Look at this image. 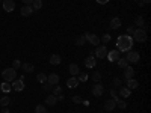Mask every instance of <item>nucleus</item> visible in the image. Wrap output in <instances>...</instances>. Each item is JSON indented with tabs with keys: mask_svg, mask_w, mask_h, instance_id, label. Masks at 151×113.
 <instances>
[{
	"mask_svg": "<svg viewBox=\"0 0 151 113\" xmlns=\"http://www.w3.org/2000/svg\"><path fill=\"white\" fill-rule=\"evenodd\" d=\"M92 80H94L95 83H100V80H101V74H100L98 71H95V73L92 74Z\"/></svg>",
	"mask_w": 151,
	"mask_h": 113,
	"instance_id": "obj_34",
	"label": "nucleus"
},
{
	"mask_svg": "<svg viewBox=\"0 0 151 113\" xmlns=\"http://www.w3.org/2000/svg\"><path fill=\"white\" fill-rule=\"evenodd\" d=\"M67 86L70 89H76L77 86H79V80L76 79V77H70V79L67 80Z\"/></svg>",
	"mask_w": 151,
	"mask_h": 113,
	"instance_id": "obj_16",
	"label": "nucleus"
},
{
	"mask_svg": "<svg viewBox=\"0 0 151 113\" xmlns=\"http://www.w3.org/2000/svg\"><path fill=\"white\" fill-rule=\"evenodd\" d=\"M47 83H50V84H53V86L59 84V75H58V74H50V75H47Z\"/></svg>",
	"mask_w": 151,
	"mask_h": 113,
	"instance_id": "obj_15",
	"label": "nucleus"
},
{
	"mask_svg": "<svg viewBox=\"0 0 151 113\" xmlns=\"http://www.w3.org/2000/svg\"><path fill=\"white\" fill-rule=\"evenodd\" d=\"M21 68H23V71H24V73H32L33 69H35V66H33L32 63H29V62H27V63H23V65H21Z\"/></svg>",
	"mask_w": 151,
	"mask_h": 113,
	"instance_id": "obj_25",
	"label": "nucleus"
},
{
	"mask_svg": "<svg viewBox=\"0 0 151 113\" xmlns=\"http://www.w3.org/2000/svg\"><path fill=\"white\" fill-rule=\"evenodd\" d=\"M73 103H76V104H80V103H82V98L79 97V95H74V97H73Z\"/></svg>",
	"mask_w": 151,
	"mask_h": 113,
	"instance_id": "obj_41",
	"label": "nucleus"
},
{
	"mask_svg": "<svg viewBox=\"0 0 151 113\" xmlns=\"http://www.w3.org/2000/svg\"><path fill=\"white\" fill-rule=\"evenodd\" d=\"M56 103H58V97H56V95L50 93V95H47V97H46V106H55Z\"/></svg>",
	"mask_w": 151,
	"mask_h": 113,
	"instance_id": "obj_13",
	"label": "nucleus"
},
{
	"mask_svg": "<svg viewBox=\"0 0 151 113\" xmlns=\"http://www.w3.org/2000/svg\"><path fill=\"white\" fill-rule=\"evenodd\" d=\"M142 2H144V5H148V3L151 2V0H142Z\"/></svg>",
	"mask_w": 151,
	"mask_h": 113,
	"instance_id": "obj_46",
	"label": "nucleus"
},
{
	"mask_svg": "<svg viewBox=\"0 0 151 113\" xmlns=\"http://www.w3.org/2000/svg\"><path fill=\"white\" fill-rule=\"evenodd\" d=\"M32 2H33V0H23L24 5H32Z\"/></svg>",
	"mask_w": 151,
	"mask_h": 113,
	"instance_id": "obj_44",
	"label": "nucleus"
},
{
	"mask_svg": "<svg viewBox=\"0 0 151 113\" xmlns=\"http://www.w3.org/2000/svg\"><path fill=\"white\" fill-rule=\"evenodd\" d=\"M101 41L104 42V45H106V44H107V42L110 41V35H109V33H104V35H103V38H101Z\"/></svg>",
	"mask_w": 151,
	"mask_h": 113,
	"instance_id": "obj_37",
	"label": "nucleus"
},
{
	"mask_svg": "<svg viewBox=\"0 0 151 113\" xmlns=\"http://www.w3.org/2000/svg\"><path fill=\"white\" fill-rule=\"evenodd\" d=\"M85 42H86V35H80L77 39H76V45H85Z\"/></svg>",
	"mask_w": 151,
	"mask_h": 113,
	"instance_id": "obj_28",
	"label": "nucleus"
},
{
	"mask_svg": "<svg viewBox=\"0 0 151 113\" xmlns=\"http://www.w3.org/2000/svg\"><path fill=\"white\" fill-rule=\"evenodd\" d=\"M119 84H121V80L118 79V77H117V79H113V83H112V86H113V88H117V86L119 88Z\"/></svg>",
	"mask_w": 151,
	"mask_h": 113,
	"instance_id": "obj_40",
	"label": "nucleus"
},
{
	"mask_svg": "<svg viewBox=\"0 0 151 113\" xmlns=\"http://www.w3.org/2000/svg\"><path fill=\"white\" fill-rule=\"evenodd\" d=\"M119 27H121V20L118 18V17H115V18H112V20H110V29L117 30V29H119Z\"/></svg>",
	"mask_w": 151,
	"mask_h": 113,
	"instance_id": "obj_20",
	"label": "nucleus"
},
{
	"mask_svg": "<svg viewBox=\"0 0 151 113\" xmlns=\"http://www.w3.org/2000/svg\"><path fill=\"white\" fill-rule=\"evenodd\" d=\"M136 29H138L136 26H129V27H127V33L133 35V33H135V30H136Z\"/></svg>",
	"mask_w": 151,
	"mask_h": 113,
	"instance_id": "obj_39",
	"label": "nucleus"
},
{
	"mask_svg": "<svg viewBox=\"0 0 151 113\" xmlns=\"http://www.w3.org/2000/svg\"><path fill=\"white\" fill-rule=\"evenodd\" d=\"M135 2H139V0H135Z\"/></svg>",
	"mask_w": 151,
	"mask_h": 113,
	"instance_id": "obj_48",
	"label": "nucleus"
},
{
	"mask_svg": "<svg viewBox=\"0 0 151 113\" xmlns=\"http://www.w3.org/2000/svg\"><path fill=\"white\" fill-rule=\"evenodd\" d=\"M86 35V41H89L92 45H100V38L94 33H85Z\"/></svg>",
	"mask_w": 151,
	"mask_h": 113,
	"instance_id": "obj_8",
	"label": "nucleus"
},
{
	"mask_svg": "<svg viewBox=\"0 0 151 113\" xmlns=\"http://www.w3.org/2000/svg\"><path fill=\"white\" fill-rule=\"evenodd\" d=\"M139 59H140V54L138 53V51H133V50L127 51L126 60H127L129 63H138V62H139Z\"/></svg>",
	"mask_w": 151,
	"mask_h": 113,
	"instance_id": "obj_4",
	"label": "nucleus"
},
{
	"mask_svg": "<svg viewBox=\"0 0 151 113\" xmlns=\"http://www.w3.org/2000/svg\"><path fill=\"white\" fill-rule=\"evenodd\" d=\"M2 113H11V112H9V109H8V107H3V109H2Z\"/></svg>",
	"mask_w": 151,
	"mask_h": 113,
	"instance_id": "obj_45",
	"label": "nucleus"
},
{
	"mask_svg": "<svg viewBox=\"0 0 151 113\" xmlns=\"http://www.w3.org/2000/svg\"><path fill=\"white\" fill-rule=\"evenodd\" d=\"M106 56H107V47H106V45H98L95 48V57L106 59Z\"/></svg>",
	"mask_w": 151,
	"mask_h": 113,
	"instance_id": "obj_6",
	"label": "nucleus"
},
{
	"mask_svg": "<svg viewBox=\"0 0 151 113\" xmlns=\"http://www.w3.org/2000/svg\"><path fill=\"white\" fill-rule=\"evenodd\" d=\"M2 77H3L5 82H14L17 79V71L14 68H6V69H3Z\"/></svg>",
	"mask_w": 151,
	"mask_h": 113,
	"instance_id": "obj_2",
	"label": "nucleus"
},
{
	"mask_svg": "<svg viewBox=\"0 0 151 113\" xmlns=\"http://www.w3.org/2000/svg\"><path fill=\"white\" fill-rule=\"evenodd\" d=\"M9 103H11V98H9V97H2V98H0V106L8 107V106H9Z\"/></svg>",
	"mask_w": 151,
	"mask_h": 113,
	"instance_id": "obj_30",
	"label": "nucleus"
},
{
	"mask_svg": "<svg viewBox=\"0 0 151 113\" xmlns=\"http://www.w3.org/2000/svg\"><path fill=\"white\" fill-rule=\"evenodd\" d=\"M115 107H117V101H115L113 98H110V100H107L104 103V109L107 110V112H112Z\"/></svg>",
	"mask_w": 151,
	"mask_h": 113,
	"instance_id": "obj_14",
	"label": "nucleus"
},
{
	"mask_svg": "<svg viewBox=\"0 0 151 113\" xmlns=\"http://www.w3.org/2000/svg\"><path fill=\"white\" fill-rule=\"evenodd\" d=\"M60 62H62V57L59 54H51L50 56V63L51 65H59Z\"/></svg>",
	"mask_w": 151,
	"mask_h": 113,
	"instance_id": "obj_22",
	"label": "nucleus"
},
{
	"mask_svg": "<svg viewBox=\"0 0 151 113\" xmlns=\"http://www.w3.org/2000/svg\"><path fill=\"white\" fill-rule=\"evenodd\" d=\"M37 80L42 84V83H46V82H47V75L44 74V73H38V74H37Z\"/></svg>",
	"mask_w": 151,
	"mask_h": 113,
	"instance_id": "obj_29",
	"label": "nucleus"
},
{
	"mask_svg": "<svg viewBox=\"0 0 151 113\" xmlns=\"http://www.w3.org/2000/svg\"><path fill=\"white\" fill-rule=\"evenodd\" d=\"M106 57H107L110 62H117V60L119 59V51L117 48L112 50V51H107V56H106Z\"/></svg>",
	"mask_w": 151,
	"mask_h": 113,
	"instance_id": "obj_10",
	"label": "nucleus"
},
{
	"mask_svg": "<svg viewBox=\"0 0 151 113\" xmlns=\"http://www.w3.org/2000/svg\"><path fill=\"white\" fill-rule=\"evenodd\" d=\"M147 38H148V35H147V30H144V29H136L135 33H133V41H138L140 44L145 42Z\"/></svg>",
	"mask_w": 151,
	"mask_h": 113,
	"instance_id": "obj_3",
	"label": "nucleus"
},
{
	"mask_svg": "<svg viewBox=\"0 0 151 113\" xmlns=\"http://www.w3.org/2000/svg\"><path fill=\"white\" fill-rule=\"evenodd\" d=\"M2 2H3V0H0V3H2Z\"/></svg>",
	"mask_w": 151,
	"mask_h": 113,
	"instance_id": "obj_47",
	"label": "nucleus"
},
{
	"mask_svg": "<svg viewBox=\"0 0 151 113\" xmlns=\"http://www.w3.org/2000/svg\"><path fill=\"white\" fill-rule=\"evenodd\" d=\"M32 12H33V8L30 5H24L21 8V15L23 17H29V15H32Z\"/></svg>",
	"mask_w": 151,
	"mask_h": 113,
	"instance_id": "obj_17",
	"label": "nucleus"
},
{
	"mask_svg": "<svg viewBox=\"0 0 151 113\" xmlns=\"http://www.w3.org/2000/svg\"><path fill=\"white\" fill-rule=\"evenodd\" d=\"M20 66H21V62H20L18 59H15L14 62H12V68H14V69H18Z\"/></svg>",
	"mask_w": 151,
	"mask_h": 113,
	"instance_id": "obj_38",
	"label": "nucleus"
},
{
	"mask_svg": "<svg viewBox=\"0 0 151 113\" xmlns=\"http://www.w3.org/2000/svg\"><path fill=\"white\" fill-rule=\"evenodd\" d=\"M118 93L121 95V97H122V98H129V97H130V95H131V91H130L129 88H121Z\"/></svg>",
	"mask_w": 151,
	"mask_h": 113,
	"instance_id": "obj_23",
	"label": "nucleus"
},
{
	"mask_svg": "<svg viewBox=\"0 0 151 113\" xmlns=\"http://www.w3.org/2000/svg\"><path fill=\"white\" fill-rule=\"evenodd\" d=\"M51 93H53V95H56V97H58L59 93H62V88H60L59 84H56V86H53V91H51Z\"/></svg>",
	"mask_w": 151,
	"mask_h": 113,
	"instance_id": "obj_32",
	"label": "nucleus"
},
{
	"mask_svg": "<svg viewBox=\"0 0 151 113\" xmlns=\"http://www.w3.org/2000/svg\"><path fill=\"white\" fill-rule=\"evenodd\" d=\"M133 47V38L130 35H121L117 39V50L118 51H130Z\"/></svg>",
	"mask_w": 151,
	"mask_h": 113,
	"instance_id": "obj_1",
	"label": "nucleus"
},
{
	"mask_svg": "<svg viewBox=\"0 0 151 113\" xmlns=\"http://www.w3.org/2000/svg\"><path fill=\"white\" fill-rule=\"evenodd\" d=\"M12 89L14 91H17V92H23L24 91V88H26V84H24V79L21 77V79H18V80H15V82H12Z\"/></svg>",
	"mask_w": 151,
	"mask_h": 113,
	"instance_id": "obj_5",
	"label": "nucleus"
},
{
	"mask_svg": "<svg viewBox=\"0 0 151 113\" xmlns=\"http://www.w3.org/2000/svg\"><path fill=\"white\" fill-rule=\"evenodd\" d=\"M68 71H70L71 75H77L79 73H80V68H79V65H76V63H70L68 65Z\"/></svg>",
	"mask_w": 151,
	"mask_h": 113,
	"instance_id": "obj_18",
	"label": "nucleus"
},
{
	"mask_svg": "<svg viewBox=\"0 0 151 113\" xmlns=\"http://www.w3.org/2000/svg\"><path fill=\"white\" fill-rule=\"evenodd\" d=\"M0 91H2L3 93H9L12 91V86L9 84V82H3L2 84H0Z\"/></svg>",
	"mask_w": 151,
	"mask_h": 113,
	"instance_id": "obj_19",
	"label": "nucleus"
},
{
	"mask_svg": "<svg viewBox=\"0 0 151 113\" xmlns=\"http://www.w3.org/2000/svg\"><path fill=\"white\" fill-rule=\"evenodd\" d=\"M107 2H109V0H97V3H98V5H106Z\"/></svg>",
	"mask_w": 151,
	"mask_h": 113,
	"instance_id": "obj_43",
	"label": "nucleus"
},
{
	"mask_svg": "<svg viewBox=\"0 0 151 113\" xmlns=\"http://www.w3.org/2000/svg\"><path fill=\"white\" fill-rule=\"evenodd\" d=\"M110 95H112V98H113L115 101H118V93H117V91H115V89L110 91Z\"/></svg>",
	"mask_w": 151,
	"mask_h": 113,
	"instance_id": "obj_42",
	"label": "nucleus"
},
{
	"mask_svg": "<svg viewBox=\"0 0 151 113\" xmlns=\"http://www.w3.org/2000/svg\"><path fill=\"white\" fill-rule=\"evenodd\" d=\"M42 91H44V92H51V91H53V84H50V83H42Z\"/></svg>",
	"mask_w": 151,
	"mask_h": 113,
	"instance_id": "obj_31",
	"label": "nucleus"
},
{
	"mask_svg": "<svg viewBox=\"0 0 151 113\" xmlns=\"http://www.w3.org/2000/svg\"><path fill=\"white\" fill-rule=\"evenodd\" d=\"M77 75H79V77H77V80H79V82H86V80H88V74H85V73H83V74H82V73H79Z\"/></svg>",
	"mask_w": 151,
	"mask_h": 113,
	"instance_id": "obj_35",
	"label": "nucleus"
},
{
	"mask_svg": "<svg viewBox=\"0 0 151 113\" xmlns=\"http://www.w3.org/2000/svg\"><path fill=\"white\" fill-rule=\"evenodd\" d=\"M2 6H3V9L6 12H12L15 9V2H14V0H3Z\"/></svg>",
	"mask_w": 151,
	"mask_h": 113,
	"instance_id": "obj_7",
	"label": "nucleus"
},
{
	"mask_svg": "<svg viewBox=\"0 0 151 113\" xmlns=\"http://www.w3.org/2000/svg\"><path fill=\"white\" fill-rule=\"evenodd\" d=\"M32 8H33V11H38L42 8V0H33L32 2Z\"/></svg>",
	"mask_w": 151,
	"mask_h": 113,
	"instance_id": "obj_27",
	"label": "nucleus"
},
{
	"mask_svg": "<svg viewBox=\"0 0 151 113\" xmlns=\"http://www.w3.org/2000/svg\"><path fill=\"white\" fill-rule=\"evenodd\" d=\"M103 92H104L103 84H101V83H95V84H94V88H92V93L95 95V97H101Z\"/></svg>",
	"mask_w": 151,
	"mask_h": 113,
	"instance_id": "obj_9",
	"label": "nucleus"
},
{
	"mask_svg": "<svg viewBox=\"0 0 151 113\" xmlns=\"http://www.w3.org/2000/svg\"><path fill=\"white\" fill-rule=\"evenodd\" d=\"M117 106H118L121 110H124V109L127 107V104H126V101H121V100H118V101H117Z\"/></svg>",
	"mask_w": 151,
	"mask_h": 113,
	"instance_id": "obj_36",
	"label": "nucleus"
},
{
	"mask_svg": "<svg viewBox=\"0 0 151 113\" xmlns=\"http://www.w3.org/2000/svg\"><path fill=\"white\" fill-rule=\"evenodd\" d=\"M85 66H86V68H95V66H97V59H95L94 56L86 57V59H85Z\"/></svg>",
	"mask_w": 151,
	"mask_h": 113,
	"instance_id": "obj_12",
	"label": "nucleus"
},
{
	"mask_svg": "<svg viewBox=\"0 0 151 113\" xmlns=\"http://www.w3.org/2000/svg\"><path fill=\"white\" fill-rule=\"evenodd\" d=\"M135 26H136V27H144V26H145V20H144V17H136V18H135Z\"/></svg>",
	"mask_w": 151,
	"mask_h": 113,
	"instance_id": "obj_24",
	"label": "nucleus"
},
{
	"mask_svg": "<svg viewBox=\"0 0 151 113\" xmlns=\"http://www.w3.org/2000/svg\"><path fill=\"white\" fill-rule=\"evenodd\" d=\"M117 62H118V66H119V68H122V69L129 66V62L126 60V57H119V59L117 60Z\"/></svg>",
	"mask_w": 151,
	"mask_h": 113,
	"instance_id": "obj_26",
	"label": "nucleus"
},
{
	"mask_svg": "<svg viewBox=\"0 0 151 113\" xmlns=\"http://www.w3.org/2000/svg\"><path fill=\"white\" fill-rule=\"evenodd\" d=\"M124 77H126V80H129V79H135V69H133L131 66L124 68Z\"/></svg>",
	"mask_w": 151,
	"mask_h": 113,
	"instance_id": "obj_11",
	"label": "nucleus"
},
{
	"mask_svg": "<svg viewBox=\"0 0 151 113\" xmlns=\"http://www.w3.org/2000/svg\"><path fill=\"white\" fill-rule=\"evenodd\" d=\"M35 113H47V112H46V106H42V104H38V106L35 107Z\"/></svg>",
	"mask_w": 151,
	"mask_h": 113,
	"instance_id": "obj_33",
	"label": "nucleus"
},
{
	"mask_svg": "<svg viewBox=\"0 0 151 113\" xmlns=\"http://www.w3.org/2000/svg\"><path fill=\"white\" fill-rule=\"evenodd\" d=\"M126 88H129L130 91L138 89V88H139V83H138L135 79H129V80H127V86H126Z\"/></svg>",
	"mask_w": 151,
	"mask_h": 113,
	"instance_id": "obj_21",
	"label": "nucleus"
}]
</instances>
